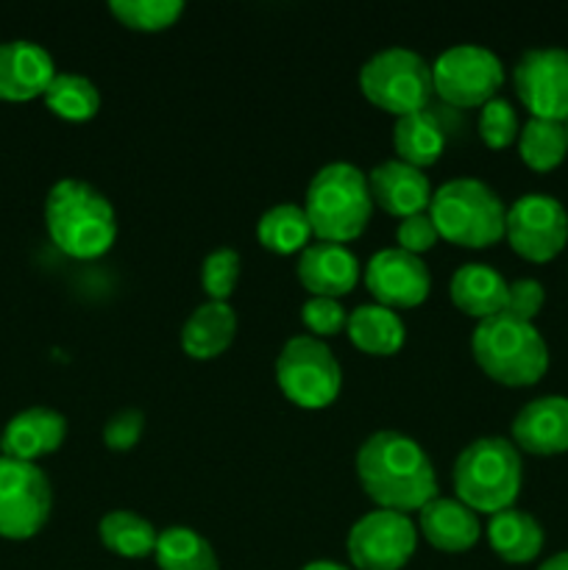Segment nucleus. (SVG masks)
<instances>
[{
    "instance_id": "c9c22d12",
    "label": "nucleus",
    "mask_w": 568,
    "mask_h": 570,
    "mask_svg": "<svg viewBox=\"0 0 568 570\" xmlns=\"http://www.w3.org/2000/svg\"><path fill=\"white\" fill-rule=\"evenodd\" d=\"M546 304V289L538 278H516L507 287V315L532 323Z\"/></svg>"
},
{
    "instance_id": "9d476101",
    "label": "nucleus",
    "mask_w": 568,
    "mask_h": 570,
    "mask_svg": "<svg viewBox=\"0 0 568 570\" xmlns=\"http://www.w3.org/2000/svg\"><path fill=\"white\" fill-rule=\"evenodd\" d=\"M53 490L37 462L0 456V538L28 540L48 523Z\"/></svg>"
},
{
    "instance_id": "ddd939ff",
    "label": "nucleus",
    "mask_w": 568,
    "mask_h": 570,
    "mask_svg": "<svg viewBox=\"0 0 568 570\" xmlns=\"http://www.w3.org/2000/svg\"><path fill=\"white\" fill-rule=\"evenodd\" d=\"M512 83L529 115L540 120H568V50H523L512 67Z\"/></svg>"
},
{
    "instance_id": "393cba45",
    "label": "nucleus",
    "mask_w": 568,
    "mask_h": 570,
    "mask_svg": "<svg viewBox=\"0 0 568 570\" xmlns=\"http://www.w3.org/2000/svg\"><path fill=\"white\" fill-rule=\"evenodd\" d=\"M393 148L401 161L415 167H429L440 159L445 148V128L429 109L395 117Z\"/></svg>"
},
{
    "instance_id": "a878e982",
    "label": "nucleus",
    "mask_w": 568,
    "mask_h": 570,
    "mask_svg": "<svg viewBox=\"0 0 568 570\" xmlns=\"http://www.w3.org/2000/svg\"><path fill=\"white\" fill-rule=\"evenodd\" d=\"M98 538L115 554L128 557V560H143V557L154 554L156 532L154 523L143 518L139 512L131 510H111L100 518L98 523Z\"/></svg>"
},
{
    "instance_id": "f3484780",
    "label": "nucleus",
    "mask_w": 568,
    "mask_h": 570,
    "mask_svg": "<svg viewBox=\"0 0 568 570\" xmlns=\"http://www.w3.org/2000/svg\"><path fill=\"white\" fill-rule=\"evenodd\" d=\"M368 187H371L373 204L401 220L427 212L429 200H432V184H429L427 173L415 165H407L399 156L379 161L368 173Z\"/></svg>"
},
{
    "instance_id": "0eeeda50",
    "label": "nucleus",
    "mask_w": 568,
    "mask_h": 570,
    "mask_svg": "<svg viewBox=\"0 0 568 570\" xmlns=\"http://www.w3.org/2000/svg\"><path fill=\"white\" fill-rule=\"evenodd\" d=\"M360 89L382 111L395 117L412 115L427 109L432 98V65L418 50L393 45L362 65Z\"/></svg>"
},
{
    "instance_id": "5701e85b",
    "label": "nucleus",
    "mask_w": 568,
    "mask_h": 570,
    "mask_svg": "<svg viewBox=\"0 0 568 570\" xmlns=\"http://www.w3.org/2000/svg\"><path fill=\"white\" fill-rule=\"evenodd\" d=\"M543 527L529 512L501 510L488 521V543L496 554L512 566L532 562L543 551Z\"/></svg>"
},
{
    "instance_id": "1a4fd4ad",
    "label": "nucleus",
    "mask_w": 568,
    "mask_h": 570,
    "mask_svg": "<svg viewBox=\"0 0 568 570\" xmlns=\"http://www.w3.org/2000/svg\"><path fill=\"white\" fill-rule=\"evenodd\" d=\"M505 83V65L484 45H451L434 59L432 87L449 106L457 109H482L488 100L499 98Z\"/></svg>"
},
{
    "instance_id": "7ed1b4c3",
    "label": "nucleus",
    "mask_w": 568,
    "mask_h": 570,
    "mask_svg": "<svg viewBox=\"0 0 568 570\" xmlns=\"http://www.w3.org/2000/svg\"><path fill=\"white\" fill-rule=\"evenodd\" d=\"M306 217L323 243H351L365 232L373 212L368 173L351 161H329L306 187Z\"/></svg>"
},
{
    "instance_id": "4468645a",
    "label": "nucleus",
    "mask_w": 568,
    "mask_h": 570,
    "mask_svg": "<svg viewBox=\"0 0 568 570\" xmlns=\"http://www.w3.org/2000/svg\"><path fill=\"white\" fill-rule=\"evenodd\" d=\"M365 287L373 301L390 309H412L423 304L432 289V276L421 256L399 248H382L368 259Z\"/></svg>"
},
{
    "instance_id": "72a5a7b5",
    "label": "nucleus",
    "mask_w": 568,
    "mask_h": 570,
    "mask_svg": "<svg viewBox=\"0 0 568 570\" xmlns=\"http://www.w3.org/2000/svg\"><path fill=\"white\" fill-rule=\"evenodd\" d=\"M301 321L310 328L312 337L323 340L345 332V326H349V312H345V306L337 298H317V295H312L301 306Z\"/></svg>"
},
{
    "instance_id": "dca6fc26",
    "label": "nucleus",
    "mask_w": 568,
    "mask_h": 570,
    "mask_svg": "<svg viewBox=\"0 0 568 570\" xmlns=\"http://www.w3.org/2000/svg\"><path fill=\"white\" fill-rule=\"evenodd\" d=\"M512 445L535 456H555L568 451V399L540 395L518 410L512 421Z\"/></svg>"
},
{
    "instance_id": "58836bf2",
    "label": "nucleus",
    "mask_w": 568,
    "mask_h": 570,
    "mask_svg": "<svg viewBox=\"0 0 568 570\" xmlns=\"http://www.w3.org/2000/svg\"><path fill=\"white\" fill-rule=\"evenodd\" d=\"M301 570H349L345 566H337V562H329V560H315L310 566H304Z\"/></svg>"
},
{
    "instance_id": "412c9836",
    "label": "nucleus",
    "mask_w": 568,
    "mask_h": 570,
    "mask_svg": "<svg viewBox=\"0 0 568 570\" xmlns=\"http://www.w3.org/2000/svg\"><path fill=\"white\" fill-rule=\"evenodd\" d=\"M507 287L510 284L496 267L484 265V262H468L454 271L449 293L457 309L477 321H488L507 309Z\"/></svg>"
},
{
    "instance_id": "9b49d317",
    "label": "nucleus",
    "mask_w": 568,
    "mask_h": 570,
    "mask_svg": "<svg viewBox=\"0 0 568 570\" xmlns=\"http://www.w3.org/2000/svg\"><path fill=\"white\" fill-rule=\"evenodd\" d=\"M418 529L410 515L393 510L365 512L351 527L345 551L360 570H401L415 554Z\"/></svg>"
},
{
    "instance_id": "f03ea898",
    "label": "nucleus",
    "mask_w": 568,
    "mask_h": 570,
    "mask_svg": "<svg viewBox=\"0 0 568 570\" xmlns=\"http://www.w3.org/2000/svg\"><path fill=\"white\" fill-rule=\"evenodd\" d=\"M45 228L61 254L72 259H98L117 239L111 200L81 178H61L45 198Z\"/></svg>"
},
{
    "instance_id": "ea45409f",
    "label": "nucleus",
    "mask_w": 568,
    "mask_h": 570,
    "mask_svg": "<svg viewBox=\"0 0 568 570\" xmlns=\"http://www.w3.org/2000/svg\"><path fill=\"white\" fill-rule=\"evenodd\" d=\"M566 137H568V120H566Z\"/></svg>"
},
{
    "instance_id": "a19ab883",
    "label": "nucleus",
    "mask_w": 568,
    "mask_h": 570,
    "mask_svg": "<svg viewBox=\"0 0 568 570\" xmlns=\"http://www.w3.org/2000/svg\"><path fill=\"white\" fill-rule=\"evenodd\" d=\"M0 456H3V454H0Z\"/></svg>"
},
{
    "instance_id": "c756f323",
    "label": "nucleus",
    "mask_w": 568,
    "mask_h": 570,
    "mask_svg": "<svg viewBox=\"0 0 568 570\" xmlns=\"http://www.w3.org/2000/svg\"><path fill=\"white\" fill-rule=\"evenodd\" d=\"M42 100L56 117L70 122L92 120L100 109L98 87L78 72H56L50 87L45 89Z\"/></svg>"
},
{
    "instance_id": "423d86ee",
    "label": "nucleus",
    "mask_w": 568,
    "mask_h": 570,
    "mask_svg": "<svg viewBox=\"0 0 568 570\" xmlns=\"http://www.w3.org/2000/svg\"><path fill=\"white\" fill-rule=\"evenodd\" d=\"M523 465L516 445L505 438H479L454 460L457 501L473 512L496 515L510 510L521 493Z\"/></svg>"
},
{
    "instance_id": "4c0bfd02",
    "label": "nucleus",
    "mask_w": 568,
    "mask_h": 570,
    "mask_svg": "<svg viewBox=\"0 0 568 570\" xmlns=\"http://www.w3.org/2000/svg\"><path fill=\"white\" fill-rule=\"evenodd\" d=\"M538 570H568V551H560V554L549 557L546 562H540Z\"/></svg>"
},
{
    "instance_id": "39448f33",
    "label": "nucleus",
    "mask_w": 568,
    "mask_h": 570,
    "mask_svg": "<svg viewBox=\"0 0 568 570\" xmlns=\"http://www.w3.org/2000/svg\"><path fill=\"white\" fill-rule=\"evenodd\" d=\"M471 351L477 365L507 387H529L549 371V348L538 326L507 312L477 323Z\"/></svg>"
},
{
    "instance_id": "2f4dec72",
    "label": "nucleus",
    "mask_w": 568,
    "mask_h": 570,
    "mask_svg": "<svg viewBox=\"0 0 568 570\" xmlns=\"http://www.w3.org/2000/svg\"><path fill=\"white\" fill-rule=\"evenodd\" d=\"M239 271H243V259H239L237 250L228 248V245L209 250L204 265H200V287H204L206 298L228 304L239 282Z\"/></svg>"
},
{
    "instance_id": "a211bd4d",
    "label": "nucleus",
    "mask_w": 568,
    "mask_h": 570,
    "mask_svg": "<svg viewBox=\"0 0 568 570\" xmlns=\"http://www.w3.org/2000/svg\"><path fill=\"white\" fill-rule=\"evenodd\" d=\"M65 438L67 421L61 412L48 410V406H28L6 423L0 434V454L9 460L37 462L59 451Z\"/></svg>"
},
{
    "instance_id": "6ab92c4d",
    "label": "nucleus",
    "mask_w": 568,
    "mask_h": 570,
    "mask_svg": "<svg viewBox=\"0 0 568 570\" xmlns=\"http://www.w3.org/2000/svg\"><path fill=\"white\" fill-rule=\"evenodd\" d=\"M298 282L317 298L349 295L360 282V262L340 243H310L298 254Z\"/></svg>"
},
{
    "instance_id": "20e7f679",
    "label": "nucleus",
    "mask_w": 568,
    "mask_h": 570,
    "mask_svg": "<svg viewBox=\"0 0 568 570\" xmlns=\"http://www.w3.org/2000/svg\"><path fill=\"white\" fill-rule=\"evenodd\" d=\"M429 217L449 243L462 248H490L507 232V206L482 178L460 176L440 184L429 200Z\"/></svg>"
},
{
    "instance_id": "4be33fe9",
    "label": "nucleus",
    "mask_w": 568,
    "mask_h": 570,
    "mask_svg": "<svg viewBox=\"0 0 568 570\" xmlns=\"http://www.w3.org/2000/svg\"><path fill=\"white\" fill-rule=\"evenodd\" d=\"M237 334V312L223 301L195 306L182 326V348L193 360H215L232 345Z\"/></svg>"
},
{
    "instance_id": "f704fd0d",
    "label": "nucleus",
    "mask_w": 568,
    "mask_h": 570,
    "mask_svg": "<svg viewBox=\"0 0 568 570\" xmlns=\"http://www.w3.org/2000/svg\"><path fill=\"white\" fill-rule=\"evenodd\" d=\"M145 415L139 410H120L106 421L104 443L111 451H131L143 440Z\"/></svg>"
},
{
    "instance_id": "aec40b11",
    "label": "nucleus",
    "mask_w": 568,
    "mask_h": 570,
    "mask_svg": "<svg viewBox=\"0 0 568 570\" xmlns=\"http://www.w3.org/2000/svg\"><path fill=\"white\" fill-rule=\"evenodd\" d=\"M418 527L434 549L449 551V554L473 549L477 540L482 538V521L477 512L462 501L443 499V495L418 510Z\"/></svg>"
},
{
    "instance_id": "6e6552de",
    "label": "nucleus",
    "mask_w": 568,
    "mask_h": 570,
    "mask_svg": "<svg viewBox=\"0 0 568 570\" xmlns=\"http://www.w3.org/2000/svg\"><path fill=\"white\" fill-rule=\"evenodd\" d=\"M276 382L278 390L301 410H326L337 401L343 371L326 340L298 334L278 351Z\"/></svg>"
},
{
    "instance_id": "cd10ccee",
    "label": "nucleus",
    "mask_w": 568,
    "mask_h": 570,
    "mask_svg": "<svg viewBox=\"0 0 568 570\" xmlns=\"http://www.w3.org/2000/svg\"><path fill=\"white\" fill-rule=\"evenodd\" d=\"M312 226L304 206L298 204H276L259 217L256 223V239L273 254H301L310 245Z\"/></svg>"
},
{
    "instance_id": "e433bc0d",
    "label": "nucleus",
    "mask_w": 568,
    "mask_h": 570,
    "mask_svg": "<svg viewBox=\"0 0 568 570\" xmlns=\"http://www.w3.org/2000/svg\"><path fill=\"white\" fill-rule=\"evenodd\" d=\"M395 239H399V248L421 256L423 250H429L434 243H438L440 234L438 228H434L429 212H421V215L404 217V220L399 223V228H395Z\"/></svg>"
},
{
    "instance_id": "7c9ffc66",
    "label": "nucleus",
    "mask_w": 568,
    "mask_h": 570,
    "mask_svg": "<svg viewBox=\"0 0 568 570\" xmlns=\"http://www.w3.org/2000/svg\"><path fill=\"white\" fill-rule=\"evenodd\" d=\"M109 9L134 31H165L184 14L182 0H111Z\"/></svg>"
},
{
    "instance_id": "c85d7f7f",
    "label": "nucleus",
    "mask_w": 568,
    "mask_h": 570,
    "mask_svg": "<svg viewBox=\"0 0 568 570\" xmlns=\"http://www.w3.org/2000/svg\"><path fill=\"white\" fill-rule=\"evenodd\" d=\"M518 154H521L523 165L532 167V170H555L568 156L566 122L529 117L518 134Z\"/></svg>"
},
{
    "instance_id": "473e14b6",
    "label": "nucleus",
    "mask_w": 568,
    "mask_h": 570,
    "mask_svg": "<svg viewBox=\"0 0 568 570\" xmlns=\"http://www.w3.org/2000/svg\"><path fill=\"white\" fill-rule=\"evenodd\" d=\"M518 134H521V126H518V115L510 100L493 98L479 109V137L488 148H510Z\"/></svg>"
},
{
    "instance_id": "2eb2a0df",
    "label": "nucleus",
    "mask_w": 568,
    "mask_h": 570,
    "mask_svg": "<svg viewBox=\"0 0 568 570\" xmlns=\"http://www.w3.org/2000/svg\"><path fill=\"white\" fill-rule=\"evenodd\" d=\"M56 78L53 56L31 39L0 42V100L22 104L42 98Z\"/></svg>"
},
{
    "instance_id": "b1692460",
    "label": "nucleus",
    "mask_w": 568,
    "mask_h": 570,
    "mask_svg": "<svg viewBox=\"0 0 568 570\" xmlns=\"http://www.w3.org/2000/svg\"><path fill=\"white\" fill-rule=\"evenodd\" d=\"M349 332L351 343L360 351L373 356H390L404 345L407 328L399 312L382 304H362L354 312H349Z\"/></svg>"
},
{
    "instance_id": "f257e3e1",
    "label": "nucleus",
    "mask_w": 568,
    "mask_h": 570,
    "mask_svg": "<svg viewBox=\"0 0 568 570\" xmlns=\"http://www.w3.org/2000/svg\"><path fill=\"white\" fill-rule=\"evenodd\" d=\"M356 476L379 510L407 515L438 499V476L423 445L393 429L373 432L360 445Z\"/></svg>"
},
{
    "instance_id": "f8f14e48",
    "label": "nucleus",
    "mask_w": 568,
    "mask_h": 570,
    "mask_svg": "<svg viewBox=\"0 0 568 570\" xmlns=\"http://www.w3.org/2000/svg\"><path fill=\"white\" fill-rule=\"evenodd\" d=\"M507 243L529 262H551L568 243V212L555 195H521L507 209Z\"/></svg>"
},
{
    "instance_id": "bb28decb",
    "label": "nucleus",
    "mask_w": 568,
    "mask_h": 570,
    "mask_svg": "<svg viewBox=\"0 0 568 570\" xmlns=\"http://www.w3.org/2000/svg\"><path fill=\"white\" fill-rule=\"evenodd\" d=\"M154 557L159 570H221L209 540L189 527H167L159 532Z\"/></svg>"
}]
</instances>
